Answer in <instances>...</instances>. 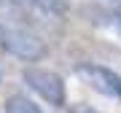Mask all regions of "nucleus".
<instances>
[{
    "instance_id": "obj_1",
    "label": "nucleus",
    "mask_w": 121,
    "mask_h": 113,
    "mask_svg": "<svg viewBox=\"0 0 121 113\" xmlns=\"http://www.w3.org/2000/svg\"><path fill=\"white\" fill-rule=\"evenodd\" d=\"M0 48L24 62H38L46 56L43 40H38L32 32H27L16 24H8V22H0Z\"/></svg>"
},
{
    "instance_id": "obj_2",
    "label": "nucleus",
    "mask_w": 121,
    "mask_h": 113,
    "mask_svg": "<svg viewBox=\"0 0 121 113\" xmlns=\"http://www.w3.org/2000/svg\"><path fill=\"white\" fill-rule=\"evenodd\" d=\"M22 81L30 86L40 100H46L48 105H65V81L54 73V70H43V67H27L22 73Z\"/></svg>"
},
{
    "instance_id": "obj_3",
    "label": "nucleus",
    "mask_w": 121,
    "mask_h": 113,
    "mask_svg": "<svg viewBox=\"0 0 121 113\" xmlns=\"http://www.w3.org/2000/svg\"><path fill=\"white\" fill-rule=\"evenodd\" d=\"M75 70H78V75H81L91 89L99 91V94L121 100V75L116 70H110L105 65H94V62H81Z\"/></svg>"
},
{
    "instance_id": "obj_4",
    "label": "nucleus",
    "mask_w": 121,
    "mask_h": 113,
    "mask_svg": "<svg viewBox=\"0 0 121 113\" xmlns=\"http://www.w3.org/2000/svg\"><path fill=\"white\" fill-rule=\"evenodd\" d=\"M3 110L5 113H43L27 94H11V97H5Z\"/></svg>"
},
{
    "instance_id": "obj_5",
    "label": "nucleus",
    "mask_w": 121,
    "mask_h": 113,
    "mask_svg": "<svg viewBox=\"0 0 121 113\" xmlns=\"http://www.w3.org/2000/svg\"><path fill=\"white\" fill-rule=\"evenodd\" d=\"M30 3L38 5L46 13H54V16H65L67 13V0H30Z\"/></svg>"
},
{
    "instance_id": "obj_6",
    "label": "nucleus",
    "mask_w": 121,
    "mask_h": 113,
    "mask_svg": "<svg viewBox=\"0 0 121 113\" xmlns=\"http://www.w3.org/2000/svg\"><path fill=\"white\" fill-rule=\"evenodd\" d=\"M75 113H97V110H91V108H78Z\"/></svg>"
},
{
    "instance_id": "obj_7",
    "label": "nucleus",
    "mask_w": 121,
    "mask_h": 113,
    "mask_svg": "<svg viewBox=\"0 0 121 113\" xmlns=\"http://www.w3.org/2000/svg\"><path fill=\"white\" fill-rule=\"evenodd\" d=\"M116 22H118V27H121V8H116Z\"/></svg>"
},
{
    "instance_id": "obj_8",
    "label": "nucleus",
    "mask_w": 121,
    "mask_h": 113,
    "mask_svg": "<svg viewBox=\"0 0 121 113\" xmlns=\"http://www.w3.org/2000/svg\"><path fill=\"white\" fill-rule=\"evenodd\" d=\"M0 83H3V73H0Z\"/></svg>"
},
{
    "instance_id": "obj_9",
    "label": "nucleus",
    "mask_w": 121,
    "mask_h": 113,
    "mask_svg": "<svg viewBox=\"0 0 121 113\" xmlns=\"http://www.w3.org/2000/svg\"><path fill=\"white\" fill-rule=\"evenodd\" d=\"M110 3H121V0H110Z\"/></svg>"
}]
</instances>
